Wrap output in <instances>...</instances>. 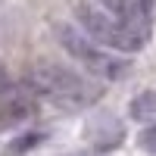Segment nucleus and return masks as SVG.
<instances>
[{"label":"nucleus","instance_id":"obj_6","mask_svg":"<svg viewBox=\"0 0 156 156\" xmlns=\"http://www.w3.org/2000/svg\"><path fill=\"white\" fill-rule=\"evenodd\" d=\"M140 147H144V153H150V156H156V122L153 125H147L144 131H140Z\"/></svg>","mask_w":156,"mask_h":156},{"label":"nucleus","instance_id":"obj_5","mask_svg":"<svg viewBox=\"0 0 156 156\" xmlns=\"http://www.w3.org/2000/svg\"><path fill=\"white\" fill-rule=\"evenodd\" d=\"M131 119H137V122H147V119H153L156 115V90H140V94L131 100Z\"/></svg>","mask_w":156,"mask_h":156},{"label":"nucleus","instance_id":"obj_2","mask_svg":"<svg viewBox=\"0 0 156 156\" xmlns=\"http://www.w3.org/2000/svg\"><path fill=\"white\" fill-rule=\"evenodd\" d=\"M31 84L47 94L50 100H56L59 106H69V109H84L90 103H97L100 97V87L94 81H87L84 75H78L66 66H37L31 72Z\"/></svg>","mask_w":156,"mask_h":156},{"label":"nucleus","instance_id":"obj_8","mask_svg":"<svg viewBox=\"0 0 156 156\" xmlns=\"http://www.w3.org/2000/svg\"><path fill=\"white\" fill-rule=\"evenodd\" d=\"M3 87H6V75L0 72V94H3Z\"/></svg>","mask_w":156,"mask_h":156},{"label":"nucleus","instance_id":"obj_1","mask_svg":"<svg viewBox=\"0 0 156 156\" xmlns=\"http://www.w3.org/2000/svg\"><path fill=\"white\" fill-rule=\"evenodd\" d=\"M75 16H78V25L103 47L122 50V53H137L147 41V31H140L137 25L119 19L109 9H100L94 3H87V0L75 3Z\"/></svg>","mask_w":156,"mask_h":156},{"label":"nucleus","instance_id":"obj_7","mask_svg":"<svg viewBox=\"0 0 156 156\" xmlns=\"http://www.w3.org/2000/svg\"><path fill=\"white\" fill-rule=\"evenodd\" d=\"M34 140H37V134H31V137H22L19 144H16V150H28V147H34Z\"/></svg>","mask_w":156,"mask_h":156},{"label":"nucleus","instance_id":"obj_4","mask_svg":"<svg viewBox=\"0 0 156 156\" xmlns=\"http://www.w3.org/2000/svg\"><path fill=\"white\" fill-rule=\"evenodd\" d=\"M34 115V103L25 94H6L0 100V131H12V128L25 125Z\"/></svg>","mask_w":156,"mask_h":156},{"label":"nucleus","instance_id":"obj_3","mask_svg":"<svg viewBox=\"0 0 156 156\" xmlns=\"http://www.w3.org/2000/svg\"><path fill=\"white\" fill-rule=\"evenodd\" d=\"M59 41H62V47H66L78 62H81V69L94 72L100 78L119 81V78H125L128 72H131V62H128L125 56L109 53L103 44H97L94 37H81L75 28H59Z\"/></svg>","mask_w":156,"mask_h":156}]
</instances>
